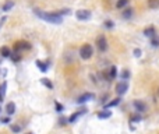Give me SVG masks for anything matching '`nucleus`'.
Segmentation results:
<instances>
[{"label": "nucleus", "instance_id": "c756f323", "mask_svg": "<svg viewBox=\"0 0 159 134\" xmlns=\"http://www.w3.org/2000/svg\"><path fill=\"white\" fill-rule=\"evenodd\" d=\"M67 123H69V119H66V117H62V119H60V124H62V126L67 124Z\"/></svg>", "mask_w": 159, "mask_h": 134}, {"label": "nucleus", "instance_id": "6ab92c4d", "mask_svg": "<svg viewBox=\"0 0 159 134\" xmlns=\"http://www.w3.org/2000/svg\"><path fill=\"white\" fill-rule=\"evenodd\" d=\"M128 0H117V3H116V7L117 8H124V7L127 6Z\"/></svg>", "mask_w": 159, "mask_h": 134}, {"label": "nucleus", "instance_id": "393cba45", "mask_svg": "<svg viewBox=\"0 0 159 134\" xmlns=\"http://www.w3.org/2000/svg\"><path fill=\"white\" fill-rule=\"evenodd\" d=\"M55 108H56V110H57V112H63V105H62V103H59V102H55Z\"/></svg>", "mask_w": 159, "mask_h": 134}, {"label": "nucleus", "instance_id": "a211bd4d", "mask_svg": "<svg viewBox=\"0 0 159 134\" xmlns=\"http://www.w3.org/2000/svg\"><path fill=\"white\" fill-rule=\"evenodd\" d=\"M116 76H117V69H116V66H112L110 70H109V80L116 78Z\"/></svg>", "mask_w": 159, "mask_h": 134}, {"label": "nucleus", "instance_id": "a878e982", "mask_svg": "<svg viewBox=\"0 0 159 134\" xmlns=\"http://www.w3.org/2000/svg\"><path fill=\"white\" fill-rule=\"evenodd\" d=\"M11 59H13L14 62H20V60H21V56H20V53H13V55H11Z\"/></svg>", "mask_w": 159, "mask_h": 134}, {"label": "nucleus", "instance_id": "6e6552de", "mask_svg": "<svg viewBox=\"0 0 159 134\" xmlns=\"http://www.w3.org/2000/svg\"><path fill=\"white\" fill-rule=\"evenodd\" d=\"M133 105H134V108H135V110H137L138 113H144V112L146 110V105L142 102V101H138V99H137V101H134L133 102Z\"/></svg>", "mask_w": 159, "mask_h": 134}, {"label": "nucleus", "instance_id": "20e7f679", "mask_svg": "<svg viewBox=\"0 0 159 134\" xmlns=\"http://www.w3.org/2000/svg\"><path fill=\"white\" fill-rule=\"evenodd\" d=\"M14 48H15V51H29L31 49V43L27 42V41H18Z\"/></svg>", "mask_w": 159, "mask_h": 134}, {"label": "nucleus", "instance_id": "dca6fc26", "mask_svg": "<svg viewBox=\"0 0 159 134\" xmlns=\"http://www.w3.org/2000/svg\"><path fill=\"white\" fill-rule=\"evenodd\" d=\"M13 7H14V1H13V0H7L6 3H4V6H3V11H10Z\"/></svg>", "mask_w": 159, "mask_h": 134}, {"label": "nucleus", "instance_id": "f8f14e48", "mask_svg": "<svg viewBox=\"0 0 159 134\" xmlns=\"http://www.w3.org/2000/svg\"><path fill=\"white\" fill-rule=\"evenodd\" d=\"M6 88H7V83L4 81V83L0 85V101L1 102L4 101V96H6Z\"/></svg>", "mask_w": 159, "mask_h": 134}, {"label": "nucleus", "instance_id": "4468645a", "mask_svg": "<svg viewBox=\"0 0 159 134\" xmlns=\"http://www.w3.org/2000/svg\"><path fill=\"white\" fill-rule=\"evenodd\" d=\"M146 6L149 7V8H159V0H146Z\"/></svg>", "mask_w": 159, "mask_h": 134}, {"label": "nucleus", "instance_id": "1a4fd4ad", "mask_svg": "<svg viewBox=\"0 0 159 134\" xmlns=\"http://www.w3.org/2000/svg\"><path fill=\"white\" fill-rule=\"evenodd\" d=\"M85 113H87V109H81V110L76 112L74 115H71L70 117H69V123H76L77 119H78V117H81L83 115H85Z\"/></svg>", "mask_w": 159, "mask_h": 134}, {"label": "nucleus", "instance_id": "aec40b11", "mask_svg": "<svg viewBox=\"0 0 159 134\" xmlns=\"http://www.w3.org/2000/svg\"><path fill=\"white\" fill-rule=\"evenodd\" d=\"M41 83L43 84L45 87H48V88H49V89H52V88H53V84H52L50 81L48 80V78H41Z\"/></svg>", "mask_w": 159, "mask_h": 134}, {"label": "nucleus", "instance_id": "7c9ffc66", "mask_svg": "<svg viewBox=\"0 0 159 134\" xmlns=\"http://www.w3.org/2000/svg\"><path fill=\"white\" fill-rule=\"evenodd\" d=\"M140 120H141V116L140 115L133 116V117H131V121H140Z\"/></svg>", "mask_w": 159, "mask_h": 134}, {"label": "nucleus", "instance_id": "2f4dec72", "mask_svg": "<svg viewBox=\"0 0 159 134\" xmlns=\"http://www.w3.org/2000/svg\"><path fill=\"white\" fill-rule=\"evenodd\" d=\"M1 121H3V123H8V117H3V119H1Z\"/></svg>", "mask_w": 159, "mask_h": 134}, {"label": "nucleus", "instance_id": "5701e85b", "mask_svg": "<svg viewBox=\"0 0 159 134\" xmlns=\"http://www.w3.org/2000/svg\"><path fill=\"white\" fill-rule=\"evenodd\" d=\"M121 78H124V80L130 78V71H128V70H123V71H121Z\"/></svg>", "mask_w": 159, "mask_h": 134}, {"label": "nucleus", "instance_id": "f3484780", "mask_svg": "<svg viewBox=\"0 0 159 134\" xmlns=\"http://www.w3.org/2000/svg\"><path fill=\"white\" fill-rule=\"evenodd\" d=\"M36 66L39 67V70L45 73V71H48V63H43V62H41V60H36Z\"/></svg>", "mask_w": 159, "mask_h": 134}, {"label": "nucleus", "instance_id": "9d476101", "mask_svg": "<svg viewBox=\"0 0 159 134\" xmlns=\"http://www.w3.org/2000/svg\"><path fill=\"white\" fill-rule=\"evenodd\" d=\"M6 113L8 116L15 113V103H14V102H8V103H7V105H6Z\"/></svg>", "mask_w": 159, "mask_h": 134}, {"label": "nucleus", "instance_id": "473e14b6", "mask_svg": "<svg viewBox=\"0 0 159 134\" xmlns=\"http://www.w3.org/2000/svg\"><path fill=\"white\" fill-rule=\"evenodd\" d=\"M0 112H1V106H0Z\"/></svg>", "mask_w": 159, "mask_h": 134}, {"label": "nucleus", "instance_id": "bb28decb", "mask_svg": "<svg viewBox=\"0 0 159 134\" xmlns=\"http://www.w3.org/2000/svg\"><path fill=\"white\" fill-rule=\"evenodd\" d=\"M151 45H152L153 48H158V46H159V39L152 38V41H151Z\"/></svg>", "mask_w": 159, "mask_h": 134}, {"label": "nucleus", "instance_id": "72a5a7b5", "mask_svg": "<svg viewBox=\"0 0 159 134\" xmlns=\"http://www.w3.org/2000/svg\"><path fill=\"white\" fill-rule=\"evenodd\" d=\"M158 92H159V89H158Z\"/></svg>", "mask_w": 159, "mask_h": 134}, {"label": "nucleus", "instance_id": "b1692460", "mask_svg": "<svg viewBox=\"0 0 159 134\" xmlns=\"http://www.w3.org/2000/svg\"><path fill=\"white\" fill-rule=\"evenodd\" d=\"M11 131H13V133H20V131H21V127H20L18 124H13V126H11Z\"/></svg>", "mask_w": 159, "mask_h": 134}, {"label": "nucleus", "instance_id": "9b49d317", "mask_svg": "<svg viewBox=\"0 0 159 134\" xmlns=\"http://www.w3.org/2000/svg\"><path fill=\"white\" fill-rule=\"evenodd\" d=\"M110 116H112V112H110L109 109H103V110H101V112L98 113V117H99V119H108Z\"/></svg>", "mask_w": 159, "mask_h": 134}, {"label": "nucleus", "instance_id": "f257e3e1", "mask_svg": "<svg viewBox=\"0 0 159 134\" xmlns=\"http://www.w3.org/2000/svg\"><path fill=\"white\" fill-rule=\"evenodd\" d=\"M35 14L38 15L39 18L45 20L46 22H50V24H62L63 22V18L59 13H43L41 10H35Z\"/></svg>", "mask_w": 159, "mask_h": 134}, {"label": "nucleus", "instance_id": "ddd939ff", "mask_svg": "<svg viewBox=\"0 0 159 134\" xmlns=\"http://www.w3.org/2000/svg\"><path fill=\"white\" fill-rule=\"evenodd\" d=\"M144 35L148 36V38H155V28L153 27H148L145 31H144Z\"/></svg>", "mask_w": 159, "mask_h": 134}, {"label": "nucleus", "instance_id": "4be33fe9", "mask_svg": "<svg viewBox=\"0 0 159 134\" xmlns=\"http://www.w3.org/2000/svg\"><path fill=\"white\" fill-rule=\"evenodd\" d=\"M131 15H133V10H131V8H126V10L123 11V17H124V18H130Z\"/></svg>", "mask_w": 159, "mask_h": 134}, {"label": "nucleus", "instance_id": "f03ea898", "mask_svg": "<svg viewBox=\"0 0 159 134\" xmlns=\"http://www.w3.org/2000/svg\"><path fill=\"white\" fill-rule=\"evenodd\" d=\"M92 55H94V49H92V46L88 43H85L81 46V49H80V56L81 59L84 60H88V59L92 58Z\"/></svg>", "mask_w": 159, "mask_h": 134}, {"label": "nucleus", "instance_id": "7ed1b4c3", "mask_svg": "<svg viewBox=\"0 0 159 134\" xmlns=\"http://www.w3.org/2000/svg\"><path fill=\"white\" fill-rule=\"evenodd\" d=\"M96 48L101 52H106V49H108V41H106V38L103 35H99L96 38Z\"/></svg>", "mask_w": 159, "mask_h": 134}, {"label": "nucleus", "instance_id": "423d86ee", "mask_svg": "<svg viewBox=\"0 0 159 134\" xmlns=\"http://www.w3.org/2000/svg\"><path fill=\"white\" fill-rule=\"evenodd\" d=\"M127 89H128V84L126 83V81H121V83H119L116 85V92H117L119 95H124V94L127 92Z\"/></svg>", "mask_w": 159, "mask_h": 134}, {"label": "nucleus", "instance_id": "39448f33", "mask_svg": "<svg viewBox=\"0 0 159 134\" xmlns=\"http://www.w3.org/2000/svg\"><path fill=\"white\" fill-rule=\"evenodd\" d=\"M76 17L78 20H81V21H87V20L91 18V11H88V10H78L76 13Z\"/></svg>", "mask_w": 159, "mask_h": 134}, {"label": "nucleus", "instance_id": "412c9836", "mask_svg": "<svg viewBox=\"0 0 159 134\" xmlns=\"http://www.w3.org/2000/svg\"><path fill=\"white\" fill-rule=\"evenodd\" d=\"M119 103H120V98H116V99H113L112 102H109L106 105V108H113V106H117Z\"/></svg>", "mask_w": 159, "mask_h": 134}, {"label": "nucleus", "instance_id": "c85d7f7f", "mask_svg": "<svg viewBox=\"0 0 159 134\" xmlns=\"http://www.w3.org/2000/svg\"><path fill=\"white\" fill-rule=\"evenodd\" d=\"M105 27H106V28H113V22H112V21H106V22H105Z\"/></svg>", "mask_w": 159, "mask_h": 134}, {"label": "nucleus", "instance_id": "cd10ccee", "mask_svg": "<svg viewBox=\"0 0 159 134\" xmlns=\"http://www.w3.org/2000/svg\"><path fill=\"white\" fill-rule=\"evenodd\" d=\"M134 56H135V58H140L141 56V49H134Z\"/></svg>", "mask_w": 159, "mask_h": 134}, {"label": "nucleus", "instance_id": "2eb2a0df", "mask_svg": "<svg viewBox=\"0 0 159 134\" xmlns=\"http://www.w3.org/2000/svg\"><path fill=\"white\" fill-rule=\"evenodd\" d=\"M0 55H1L3 58H10V56H11V52H10V49H8L7 46H3V48L0 49Z\"/></svg>", "mask_w": 159, "mask_h": 134}, {"label": "nucleus", "instance_id": "f704fd0d", "mask_svg": "<svg viewBox=\"0 0 159 134\" xmlns=\"http://www.w3.org/2000/svg\"><path fill=\"white\" fill-rule=\"evenodd\" d=\"M29 134H31V133H29Z\"/></svg>", "mask_w": 159, "mask_h": 134}, {"label": "nucleus", "instance_id": "0eeeda50", "mask_svg": "<svg viewBox=\"0 0 159 134\" xmlns=\"http://www.w3.org/2000/svg\"><path fill=\"white\" fill-rule=\"evenodd\" d=\"M95 98V95L92 94V92H87V94H83V95L80 96L78 99H77V103H85V102H89V101H92Z\"/></svg>", "mask_w": 159, "mask_h": 134}]
</instances>
